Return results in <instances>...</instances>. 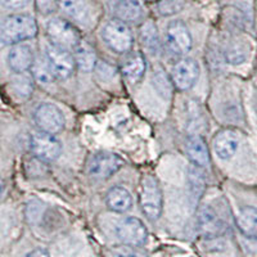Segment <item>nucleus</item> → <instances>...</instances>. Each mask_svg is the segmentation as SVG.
Returning a JSON list of instances; mask_svg holds the SVG:
<instances>
[{
  "instance_id": "obj_1",
  "label": "nucleus",
  "mask_w": 257,
  "mask_h": 257,
  "mask_svg": "<svg viewBox=\"0 0 257 257\" xmlns=\"http://www.w3.org/2000/svg\"><path fill=\"white\" fill-rule=\"evenodd\" d=\"M38 34L36 21L27 15H13L7 17L2 24L0 39L4 45H15L32 39Z\"/></svg>"
},
{
  "instance_id": "obj_26",
  "label": "nucleus",
  "mask_w": 257,
  "mask_h": 257,
  "mask_svg": "<svg viewBox=\"0 0 257 257\" xmlns=\"http://www.w3.org/2000/svg\"><path fill=\"white\" fill-rule=\"evenodd\" d=\"M184 0H162L160 3V12L162 15H174L183 8Z\"/></svg>"
},
{
  "instance_id": "obj_6",
  "label": "nucleus",
  "mask_w": 257,
  "mask_h": 257,
  "mask_svg": "<svg viewBox=\"0 0 257 257\" xmlns=\"http://www.w3.org/2000/svg\"><path fill=\"white\" fill-rule=\"evenodd\" d=\"M31 151L43 162H53L61 156L62 144L54 134L40 132L32 135Z\"/></svg>"
},
{
  "instance_id": "obj_7",
  "label": "nucleus",
  "mask_w": 257,
  "mask_h": 257,
  "mask_svg": "<svg viewBox=\"0 0 257 257\" xmlns=\"http://www.w3.org/2000/svg\"><path fill=\"white\" fill-rule=\"evenodd\" d=\"M34 120L41 132L57 134L64 127V116L58 107L50 103H43L34 112Z\"/></svg>"
},
{
  "instance_id": "obj_21",
  "label": "nucleus",
  "mask_w": 257,
  "mask_h": 257,
  "mask_svg": "<svg viewBox=\"0 0 257 257\" xmlns=\"http://www.w3.org/2000/svg\"><path fill=\"white\" fill-rule=\"evenodd\" d=\"M58 3L64 15H67L73 21L84 24L89 20V9L84 0H58Z\"/></svg>"
},
{
  "instance_id": "obj_14",
  "label": "nucleus",
  "mask_w": 257,
  "mask_h": 257,
  "mask_svg": "<svg viewBox=\"0 0 257 257\" xmlns=\"http://www.w3.org/2000/svg\"><path fill=\"white\" fill-rule=\"evenodd\" d=\"M239 141L237 134L231 130H221L213 138V149L217 157L221 160H229L237 152Z\"/></svg>"
},
{
  "instance_id": "obj_16",
  "label": "nucleus",
  "mask_w": 257,
  "mask_h": 257,
  "mask_svg": "<svg viewBox=\"0 0 257 257\" xmlns=\"http://www.w3.org/2000/svg\"><path fill=\"white\" fill-rule=\"evenodd\" d=\"M185 152L190 161L197 166L203 167L210 162V152H208L207 144L199 135L194 134L188 138L185 143Z\"/></svg>"
},
{
  "instance_id": "obj_18",
  "label": "nucleus",
  "mask_w": 257,
  "mask_h": 257,
  "mask_svg": "<svg viewBox=\"0 0 257 257\" xmlns=\"http://www.w3.org/2000/svg\"><path fill=\"white\" fill-rule=\"evenodd\" d=\"M237 226L247 238H257V208L243 207L237 216Z\"/></svg>"
},
{
  "instance_id": "obj_12",
  "label": "nucleus",
  "mask_w": 257,
  "mask_h": 257,
  "mask_svg": "<svg viewBox=\"0 0 257 257\" xmlns=\"http://www.w3.org/2000/svg\"><path fill=\"white\" fill-rule=\"evenodd\" d=\"M198 229L206 238H216L225 230V224L211 206H202L198 211Z\"/></svg>"
},
{
  "instance_id": "obj_3",
  "label": "nucleus",
  "mask_w": 257,
  "mask_h": 257,
  "mask_svg": "<svg viewBox=\"0 0 257 257\" xmlns=\"http://www.w3.org/2000/svg\"><path fill=\"white\" fill-rule=\"evenodd\" d=\"M47 34L53 45L63 49H75L81 41L80 34L72 24L62 18H53L47 25Z\"/></svg>"
},
{
  "instance_id": "obj_28",
  "label": "nucleus",
  "mask_w": 257,
  "mask_h": 257,
  "mask_svg": "<svg viewBox=\"0 0 257 257\" xmlns=\"http://www.w3.org/2000/svg\"><path fill=\"white\" fill-rule=\"evenodd\" d=\"M228 61L233 64L242 63L245 61V53L242 48L233 47L228 52Z\"/></svg>"
},
{
  "instance_id": "obj_29",
  "label": "nucleus",
  "mask_w": 257,
  "mask_h": 257,
  "mask_svg": "<svg viewBox=\"0 0 257 257\" xmlns=\"http://www.w3.org/2000/svg\"><path fill=\"white\" fill-rule=\"evenodd\" d=\"M30 0H2L4 8L7 9H18L26 6Z\"/></svg>"
},
{
  "instance_id": "obj_13",
  "label": "nucleus",
  "mask_w": 257,
  "mask_h": 257,
  "mask_svg": "<svg viewBox=\"0 0 257 257\" xmlns=\"http://www.w3.org/2000/svg\"><path fill=\"white\" fill-rule=\"evenodd\" d=\"M109 9L117 20L134 22L143 15V7L139 0H109Z\"/></svg>"
},
{
  "instance_id": "obj_11",
  "label": "nucleus",
  "mask_w": 257,
  "mask_h": 257,
  "mask_svg": "<svg viewBox=\"0 0 257 257\" xmlns=\"http://www.w3.org/2000/svg\"><path fill=\"white\" fill-rule=\"evenodd\" d=\"M47 58L57 79H67L72 75L75 58L68 53V50L52 44L47 49Z\"/></svg>"
},
{
  "instance_id": "obj_4",
  "label": "nucleus",
  "mask_w": 257,
  "mask_h": 257,
  "mask_svg": "<svg viewBox=\"0 0 257 257\" xmlns=\"http://www.w3.org/2000/svg\"><path fill=\"white\" fill-rule=\"evenodd\" d=\"M123 166V160L116 153L98 152L90 157L86 173L95 180H104L116 174Z\"/></svg>"
},
{
  "instance_id": "obj_25",
  "label": "nucleus",
  "mask_w": 257,
  "mask_h": 257,
  "mask_svg": "<svg viewBox=\"0 0 257 257\" xmlns=\"http://www.w3.org/2000/svg\"><path fill=\"white\" fill-rule=\"evenodd\" d=\"M13 88L17 91L18 95L27 98V96L32 93V82L31 80L26 76L18 77V79H16L15 82H13Z\"/></svg>"
},
{
  "instance_id": "obj_27",
  "label": "nucleus",
  "mask_w": 257,
  "mask_h": 257,
  "mask_svg": "<svg viewBox=\"0 0 257 257\" xmlns=\"http://www.w3.org/2000/svg\"><path fill=\"white\" fill-rule=\"evenodd\" d=\"M36 7L39 12L43 15H50L56 12L59 3L58 0H36Z\"/></svg>"
},
{
  "instance_id": "obj_17",
  "label": "nucleus",
  "mask_w": 257,
  "mask_h": 257,
  "mask_svg": "<svg viewBox=\"0 0 257 257\" xmlns=\"http://www.w3.org/2000/svg\"><path fill=\"white\" fill-rule=\"evenodd\" d=\"M105 203L109 210L114 212H126L133 205V198L130 193L122 187H114L108 190L105 196Z\"/></svg>"
},
{
  "instance_id": "obj_10",
  "label": "nucleus",
  "mask_w": 257,
  "mask_h": 257,
  "mask_svg": "<svg viewBox=\"0 0 257 257\" xmlns=\"http://www.w3.org/2000/svg\"><path fill=\"white\" fill-rule=\"evenodd\" d=\"M166 40L170 50L179 56L188 53L192 48V36L187 25L181 21H173L167 27Z\"/></svg>"
},
{
  "instance_id": "obj_5",
  "label": "nucleus",
  "mask_w": 257,
  "mask_h": 257,
  "mask_svg": "<svg viewBox=\"0 0 257 257\" xmlns=\"http://www.w3.org/2000/svg\"><path fill=\"white\" fill-rule=\"evenodd\" d=\"M103 39L113 52L120 53V54L128 52L134 43L132 30L128 29L126 22L117 18L109 21L108 24L105 25L103 30Z\"/></svg>"
},
{
  "instance_id": "obj_8",
  "label": "nucleus",
  "mask_w": 257,
  "mask_h": 257,
  "mask_svg": "<svg viewBox=\"0 0 257 257\" xmlns=\"http://www.w3.org/2000/svg\"><path fill=\"white\" fill-rule=\"evenodd\" d=\"M116 234L118 239L125 244L141 245L148 237V231L143 222L137 217H127L117 224Z\"/></svg>"
},
{
  "instance_id": "obj_15",
  "label": "nucleus",
  "mask_w": 257,
  "mask_h": 257,
  "mask_svg": "<svg viewBox=\"0 0 257 257\" xmlns=\"http://www.w3.org/2000/svg\"><path fill=\"white\" fill-rule=\"evenodd\" d=\"M34 62H35L34 53H32L31 48L27 47V45H16L9 52L8 63L13 72H26L30 67H32Z\"/></svg>"
},
{
  "instance_id": "obj_20",
  "label": "nucleus",
  "mask_w": 257,
  "mask_h": 257,
  "mask_svg": "<svg viewBox=\"0 0 257 257\" xmlns=\"http://www.w3.org/2000/svg\"><path fill=\"white\" fill-rule=\"evenodd\" d=\"M73 58L77 67L84 72H89L95 67L96 54L94 52L93 47L84 41H80L75 49H73Z\"/></svg>"
},
{
  "instance_id": "obj_19",
  "label": "nucleus",
  "mask_w": 257,
  "mask_h": 257,
  "mask_svg": "<svg viewBox=\"0 0 257 257\" xmlns=\"http://www.w3.org/2000/svg\"><path fill=\"white\" fill-rule=\"evenodd\" d=\"M121 70L128 81H139L146 72V59L139 53H134L123 61Z\"/></svg>"
},
{
  "instance_id": "obj_24",
  "label": "nucleus",
  "mask_w": 257,
  "mask_h": 257,
  "mask_svg": "<svg viewBox=\"0 0 257 257\" xmlns=\"http://www.w3.org/2000/svg\"><path fill=\"white\" fill-rule=\"evenodd\" d=\"M111 253L112 257H147L141 251L135 249L134 245L130 244L116 245V247L111 249Z\"/></svg>"
},
{
  "instance_id": "obj_9",
  "label": "nucleus",
  "mask_w": 257,
  "mask_h": 257,
  "mask_svg": "<svg viewBox=\"0 0 257 257\" xmlns=\"http://www.w3.org/2000/svg\"><path fill=\"white\" fill-rule=\"evenodd\" d=\"M198 75V63L194 59L183 58L174 66L173 72H171V79H173L176 89L184 91L196 84Z\"/></svg>"
},
{
  "instance_id": "obj_23",
  "label": "nucleus",
  "mask_w": 257,
  "mask_h": 257,
  "mask_svg": "<svg viewBox=\"0 0 257 257\" xmlns=\"http://www.w3.org/2000/svg\"><path fill=\"white\" fill-rule=\"evenodd\" d=\"M142 43L149 52L156 53L160 49V39H158V32L156 29V25L153 22H147L143 25L141 31Z\"/></svg>"
},
{
  "instance_id": "obj_30",
  "label": "nucleus",
  "mask_w": 257,
  "mask_h": 257,
  "mask_svg": "<svg viewBox=\"0 0 257 257\" xmlns=\"http://www.w3.org/2000/svg\"><path fill=\"white\" fill-rule=\"evenodd\" d=\"M26 257H49V253L44 248H36L32 252H30Z\"/></svg>"
},
{
  "instance_id": "obj_2",
  "label": "nucleus",
  "mask_w": 257,
  "mask_h": 257,
  "mask_svg": "<svg viewBox=\"0 0 257 257\" xmlns=\"http://www.w3.org/2000/svg\"><path fill=\"white\" fill-rule=\"evenodd\" d=\"M162 192L157 179L151 175H146L142 179L139 203L142 211L149 220H157L162 212Z\"/></svg>"
},
{
  "instance_id": "obj_22",
  "label": "nucleus",
  "mask_w": 257,
  "mask_h": 257,
  "mask_svg": "<svg viewBox=\"0 0 257 257\" xmlns=\"http://www.w3.org/2000/svg\"><path fill=\"white\" fill-rule=\"evenodd\" d=\"M31 70L34 77H35L40 84H50V82L54 80V77H56V75L53 72L52 66H50L47 57L36 58L34 64H32Z\"/></svg>"
}]
</instances>
